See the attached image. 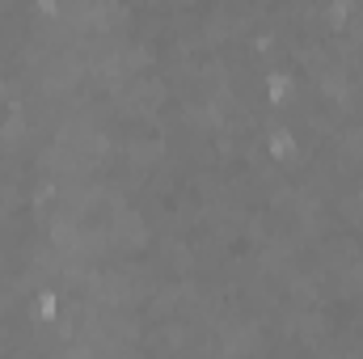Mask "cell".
<instances>
[{"label": "cell", "instance_id": "obj_1", "mask_svg": "<svg viewBox=\"0 0 363 359\" xmlns=\"http://www.w3.org/2000/svg\"><path fill=\"white\" fill-rule=\"evenodd\" d=\"M296 148H300V140H296V131H291L287 123H279L271 136H267V153H271V161H291Z\"/></svg>", "mask_w": 363, "mask_h": 359}, {"label": "cell", "instance_id": "obj_2", "mask_svg": "<svg viewBox=\"0 0 363 359\" xmlns=\"http://www.w3.org/2000/svg\"><path fill=\"white\" fill-rule=\"evenodd\" d=\"M267 97L283 110V106L291 101V77H287V72H271V77H267Z\"/></svg>", "mask_w": 363, "mask_h": 359}]
</instances>
